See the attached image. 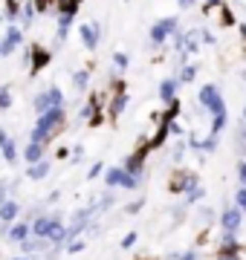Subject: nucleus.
<instances>
[{
    "label": "nucleus",
    "mask_w": 246,
    "mask_h": 260,
    "mask_svg": "<svg viewBox=\"0 0 246 260\" xmlns=\"http://www.w3.org/2000/svg\"><path fill=\"white\" fill-rule=\"evenodd\" d=\"M223 223H226V229H235V225H237V214H235V211H229L226 217H223Z\"/></svg>",
    "instance_id": "f257e3e1"
},
{
    "label": "nucleus",
    "mask_w": 246,
    "mask_h": 260,
    "mask_svg": "<svg viewBox=\"0 0 246 260\" xmlns=\"http://www.w3.org/2000/svg\"><path fill=\"white\" fill-rule=\"evenodd\" d=\"M38 153H41V148H38V145H32V148H29V156H26V159H38Z\"/></svg>",
    "instance_id": "f03ea898"
},
{
    "label": "nucleus",
    "mask_w": 246,
    "mask_h": 260,
    "mask_svg": "<svg viewBox=\"0 0 246 260\" xmlns=\"http://www.w3.org/2000/svg\"><path fill=\"white\" fill-rule=\"evenodd\" d=\"M44 174H47V165H41V168H35V171H32V177H44Z\"/></svg>",
    "instance_id": "7ed1b4c3"
},
{
    "label": "nucleus",
    "mask_w": 246,
    "mask_h": 260,
    "mask_svg": "<svg viewBox=\"0 0 246 260\" xmlns=\"http://www.w3.org/2000/svg\"><path fill=\"white\" fill-rule=\"evenodd\" d=\"M0 214H3V217H12V214H15V205H6V208H3Z\"/></svg>",
    "instance_id": "20e7f679"
},
{
    "label": "nucleus",
    "mask_w": 246,
    "mask_h": 260,
    "mask_svg": "<svg viewBox=\"0 0 246 260\" xmlns=\"http://www.w3.org/2000/svg\"><path fill=\"white\" fill-rule=\"evenodd\" d=\"M237 203H240V205L246 208V191H240V194H237Z\"/></svg>",
    "instance_id": "39448f33"
},
{
    "label": "nucleus",
    "mask_w": 246,
    "mask_h": 260,
    "mask_svg": "<svg viewBox=\"0 0 246 260\" xmlns=\"http://www.w3.org/2000/svg\"><path fill=\"white\" fill-rule=\"evenodd\" d=\"M240 177H243V182H246V165H240Z\"/></svg>",
    "instance_id": "423d86ee"
}]
</instances>
